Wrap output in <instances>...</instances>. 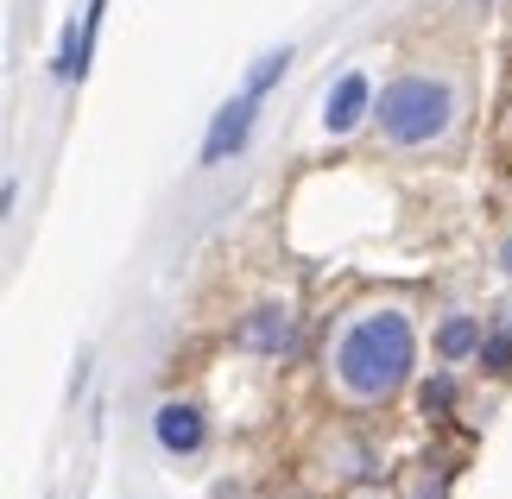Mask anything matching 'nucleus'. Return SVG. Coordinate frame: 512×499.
Masks as SVG:
<instances>
[{
	"label": "nucleus",
	"instance_id": "f257e3e1",
	"mask_svg": "<svg viewBox=\"0 0 512 499\" xmlns=\"http://www.w3.org/2000/svg\"><path fill=\"white\" fill-rule=\"evenodd\" d=\"M411 373V323L399 310H373L342 329L336 342V379L354 398H392Z\"/></svg>",
	"mask_w": 512,
	"mask_h": 499
},
{
	"label": "nucleus",
	"instance_id": "f03ea898",
	"mask_svg": "<svg viewBox=\"0 0 512 499\" xmlns=\"http://www.w3.org/2000/svg\"><path fill=\"white\" fill-rule=\"evenodd\" d=\"M449 114H456V95L437 76H392L380 89V102H373V121H380V133L392 146H430V139H443Z\"/></svg>",
	"mask_w": 512,
	"mask_h": 499
},
{
	"label": "nucleus",
	"instance_id": "7ed1b4c3",
	"mask_svg": "<svg viewBox=\"0 0 512 499\" xmlns=\"http://www.w3.org/2000/svg\"><path fill=\"white\" fill-rule=\"evenodd\" d=\"M253 121H260V95H234V102L209 121V139H203V165H222V158H234L247 146Z\"/></svg>",
	"mask_w": 512,
	"mask_h": 499
},
{
	"label": "nucleus",
	"instance_id": "20e7f679",
	"mask_svg": "<svg viewBox=\"0 0 512 499\" xmlns=\"http://www.w3.org/2000/svg\"><path fill=\"white\" fill-rule=\"evenodd\" d=\"M152 436H159L165 455H196V449L209 443V424H203V411H196V405L171 398V405H159V417H152Z\"/></svg>",
	"mask_w": 512,
	"mask_h": 499
},
{
	"label": "nucleus",
	"instance_id": "39448f33",
	"mask_svg": "<svg viewBox=\"0 0 512 499\" xmlns=\"http://www.w3.org/2000/svg\"><path fill=\"white\" fill-rule=\"evenodd\" d=\"M367 102H373V83L361 70H348L342 83H336V95H329V108H323V127L329 133H354L367 121Z\"/></svg>",
	"mask_w": 512,
	"mask_h": 499
},
{
	"label": "nucleus",
	"instance_id": "423d86ee",
	"mask_svg": "<svg viewBox=\"0 0 512 499\" xmlns=\"http://www.w3.org/2000/svg\"><path fill=\"white\" fill-rule=\"evenodd\" d=\"M241 342H247V348H260V354H285V348H291V316H285L279 304H260V310L247 316Z\"/></svg>",
	"mask_w": 512,
	"mask_h": 499
},
{
	"label": "nucleus",
	"instance_id": "0eeeda50",
	"mask_svg": "<svg viewBox=\"0 0 512 499\" xmlns=\"http://www.w3.org/2000/svg\"><path fill=\"white\" fill-rule=\"evenodd\" d=\"M437 348H443V361H468V354L481 348V323L475 316H449L437 329Z\"/></svg>",
	"mask_w": 512,
	"mask_h": 499
},
{
	"label": "nucleus",
	"instance_id": "6e6552de",
	"mask_svg": "<svg viewBox=\"0 0 512 499\" xmlns=\"http://www.w3.org/2000/svg\"><path fill=\"white\" fill-rule=\"evenodd\" d=\"M285 70H291V51H285V45H279V51H266V57H260V70L247 76V95H266V89L279 83Z\"/></svg>",
	"mask_w": 512,
	"mask_h": 499
},
{
	"label": "nucleus",
	"instance_id": "1a4fd4ad",
	"mask_svg": "<svg viewBox=\"0 0 512 499\" xmlns=\"http://www.w3.org/2000/svg\"><path fill=\"white\" fill-rule=\"evenodd\" d=\"M411 499H443V481H424L418 474V481H411Z\"/></svg>",
	"mask_w": 512,
	"mask_h": 499
},
{
	"label": "nucleus",
	"instance_id": "9d476101",
	"mask_svg": "<svg viewBox=\"0 0 512 499\" xmlns=\"http://www.w3.org/2000/svg\"><path fill=\"white\" fill-rule=\"evenodd\" d=\"M500 266H506V272H512V241H506V253H500Z\"/></svg>",
	"mask_w": 512,
	"mask_h": 499
},
{
	"label": "nucleus",
	"instance_id": "9b49d317",
	"mask_svg": "<svg viewBox=\"0 0 512 499\" xmlns=\"http://www.w3.org/2000/svg\"><path fill=\"white\" fill-rule=\"evenodd\" d=\"M361 499H373V493H361Z\"/></svg>",
	"mask_w": 512,
	"mask_h": 499
}]
</instances>
